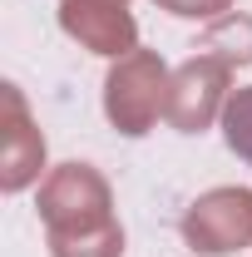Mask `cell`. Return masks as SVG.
<instances>
[]
</instances>
